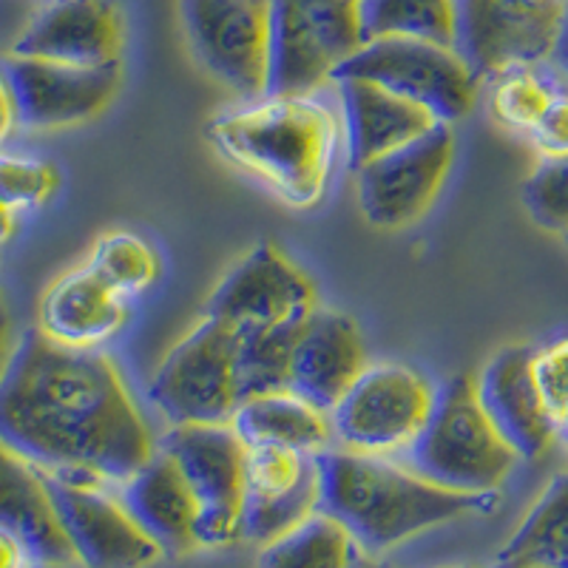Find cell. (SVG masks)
Listing matches in <instances>:
<instances>
[{"instance_id":"cell-1","label":"cell","mask_w":568,"mask_h":568,"mask_svg":"<svg viewBox=\"0 0 568 568\" xmlns=\"http://www.w3.org/2000/svg\"><path fill=\"white\" fill-rule=\"evenodd\" d=\"M0 444L71 484H125L156 449L111 358L40 329L18 338L0 378Z\"/></svg>"},{"instance_id":"cell-2","label":"cell","mask_w":568,"mask_h":568,"mask_svg":"<svg viewBox=\"0 0 568 568\" xmlns=\"http://www.w3.org/2000/svg\"><path fill=\"white\" fill-rule=\"evenodd\" d=\"M316 511L336 520L355 542V549L369 557L384 555L420 531L497 506V491L460 495L440 489L387 455L329 446L316 453Z\"/></svg>"},{"instance_id":"cell-3","label":"cell","mask_w":568,"mask_h":568,"mask_svg":"<svg viewBox=\"0 0 568 568\" xmlns=\"http://www.w3.org/2000/svg\"><path fill=\"white\" fill-rule=\"evenodd\" d=\"M207 140L287 205L313 207L327 191L336 120L311 94H265L247 109L216 116L207 125Z\"/></svg>"},{"instance_id":"cell-4","label":"cell","mask_w":568,"mask_h":568,"mask_svg":"<svg viewBox=\"0 0 568 568\" xmlns=\"http://www.w3.org/2000/svg\"><path fill=\"white\" fill-rule=\"evenodd\" d=\"M404 455L415 475L460 495H491L517 464L480 407L469 375H455L435 389L433 413Z\"/></svg>"},{"instance_id":"cell-5","label":"cell","mask_w":568,"mask_h":568,"mask_svg":"<svg viewBox=\"0 0 568 568\" xmlns=\"http://www.w3.org/2000/svg\"><path fill=\"white\" fill-rule=\"evenodd\" d=\"M271 32L267 94L293 98L329 83L364 45L355 0H265Z\"/></svg>"},{"instance_id":"cell-6","label":"cell","mask_w":568,"mask_h":568,"mask_svg":"<svg viewBox=\"0 0 568 568\" xmlns=\"http://www.w3.org/2000/svg\"><path fill=\"white\" fill-rule=\"evenodd\" d=\"M149 398L171 426L231 424L242 404L236 333L216 318H202L162 358Z\"/></svg>"},{"instance_id":"cell-7","label":"cell","mask_w":568,"mask_h":568,"mask_svg":"<svg viewBox=\"0 0 568 568\" xmlns=\"http://www.w3.org/2000/svg\"><path fill=\"white\" fill-rule=\"evenodd\" d=\"M362 78L420 105L438 123H458L475 109L478 78L453 45L429 40H369L344 60L333 80ZM329 80V83H333Z\"/></svg>"},{"instance_id":"cell-8","label":"cell","mask_w":568,"mask_h":568,"mask_svg":"<svg viewBox=\"0 0 568 568\" xmlns=\"http://www.w3.org/2000/svg\"><path fill=\"white\" fill-rule=\"evenodd\" d=\"M568 0H453V49L475 78H497L555 52Z\"/></svg>"},{"instance_id":"cell-9","label":"cell","mask_w":568,"mask_h":568,"mask_svg":"<svg viewBox=\"0 0 568 568\" xmlns=\"http://www.w3.org/2000/svg\"><path fill=\"white\" fill-rule=\"evenodd\" d=\"M435 389L404 364L364 367L353 387L329 409L333 444L353 453H404L433 413Z\"/></svg>"},{"instance_id":"cell-10","label":"cell","mask_w":568,"mask_h":568,"mask_svg":"<svg viewBox=\"0 0 568 568\" xmlns=\"http://www.w3.org/2000/svg\"><path fill=\"white\" fill-rule=\"evenodd\" d=\"M162 449L176 460L196 497V546L242 540L247 446L231 424L171 426Z\"/></svg>"},{"instance_id":"cell-11","label":"cell","mask_w":568,"mask_h":568,"mask_svg":"<svg viewBox=\"0 0 568 568\" xmlns=\"http://www.w3.org/2000/svg\"><path fill=\"white\" fill-rule=\"evenodd\" d=\"M187 43L213 78L242 98H265L271 32L265 0H180Z\"/></svg>"},{"instance_id":"cell-12","label":"cell","mask_w":568,"mask_h":568,"mask_svg":"<svg viewBox=\"0 0 568 568\" xmlns=\"http://www.w3.org/2000/svg\"><path fill=\"white\" fill-rule=\"evenodd\" d=\"M453 160V129L449 123H435L426 134L355 171L358 202L369 225L384 231L415 225L440 194Z\"/></svg>"},{"instance_id":"cell-13","label":"cell","mask_w":568,"mask_h":568,"mask_svg":"<svg viewBox=\"0 0 568 568\" xmlns=\"http://www.w3.org/2000/svg\"><path fill=\"white\" fill-rule=\"evenodd\" d=\"M316 307V287L278 247H253L225 273L205 304V316L233 333L302 322Z\"/></svg>"},{"instance_id":"cell-14","label":"cell","mask_w":568,"mask_h":568,"mask_svg":"<svg viewBox=\"0 0 568 568\" xmlns=\"http://www.w3.org/2000/svg\"><path fill=\"white\" fill-rule=\"evenodd\" d=\"M3 78L12 91L18 125L34 131L71 129L109 109L120 89V63L78 65L12 54Z\"/></svg>"},{"instance_id":"cell-15","label":"cell","mask_w":568,"mask_h":568,"mask_svg":"<svg viewBox=\"0 0 568 568\" xmlns=\"http://www.w3.org/2000/svg\"><path fill=\"white\" fill-rule=\"evenodd\" d=\"M43 478L74 560L85 568H149L160 560V546L136 526L123 500L111 497L103 484H71L49 475Z\"/></svg>"},{"instance_id":"cell-16","label":"cell","mask_w":568,"mask_h":568,"mask_svg":"<svg viewBox=\"0 0 568 568\" xmlns=\"http://www.w3.org/2000/svg\"><path fill=\"white\" fill-rule=\"evenodd\" d=\"M316 506V455L287 446H247L242 540L267 546L304 524Z\"/></svg>"},{"instance_id":"cell-17","label":"cell","mask_w":568,"mask_h":568,"mask_svg":"<svg viewBox=\"0 0 568 568\" xmlns=\"http://www.w3.org/2000/svg\"><path fill=\"white\" fill-rule=\"evenodd\" d=\"M123 14L114 0H45L14 40V58L58 63H120Z\"/></svg>"},{"instance_id":"cell-18","label":"cell","mask_w":568,"mask_h":568,"mask_svg":"<svg viewBox=\"0 0 568 568\" xmlns=\"http://www.w3.org/2000/svg\"><path fill=\"white\" fill-rule=\"evenodd\" d=\"M478 400L517 458L535 460L555 444V424L535 375V349L506 347L475 382Z\"/></svg>"},{"instance_id":"cell-19","label":"cell","mask_w":568,"mask_h":568,"mask_svg":"<svg viewBox=\"0 0 568 568\" xmlns=\"http://www.w3.org/2000/svg\"><path fill=\"white\" fill-rule=\"evenodd\" d=\"M364 342L353 318L313 307L293 344L291 393L329 413L364 373Z\"/></svg>"},{"instance_id":"cell-20","label":"cell","mask_w":568,"mask_h":568,"mask_svg":"<svg viewBox=\"0 0 568 568\" xmlns=\"http://www.w3.org/2000/svg\"><path fill=\"white\" fill-rule=\"evenodd\" d=\"M129 322V307L98 273L85 267L49 284L38 307V329L60 347L98 349Z\"/></svg>"},{"instance_id":"cell-21","label":"cell","mask_w":568,"mask_h":568,"mask_svg":"<svg viewBox=\"0 0 568 568\" xmlns=\"http://www.w3.org/2000/svg\"><path fill=\"white\" fill-rule=\"evenodd\" d=\"M0 529L20 542L29 560L40 566H69L71 542L60 524L58 506L43 471L0 444Z\"/></svg>"},{"instance_id":"cell-22","label":"cell","mask_w":568,"mask_h":568,"mask_svg":"<svg viewBox=\"0 0 568 568\" xmlns=\"http://www.w3.org/2000/svg\"><path fill=\"white\" fill-rule=\"evenodd\" d=\"M333 83L342 94L347 165L353 171H362L373 160L407 145L438 123L429 111L378 83L362 78H342Z\"/></svg>"},{"instance_id":"cell-23","label":"cell","mask_w":568,"mask_h":568,"mask_svg":"<svg viewBox=\"0 0 568 568\" xmlns=\"http://www.w3.org/2000/svg\"><path fill=\"white\" fill-rule=\"evenodd\" d=\"M120 500L162 555L182 557L200 549L194 537L196 497L176 460L162 446L125 480Z\"/></svg>"},{"instance_id":"cell-24","label":"cell","mask_w":568,"mask_h":568,"mask_svg":"<svg viewBox=\"0 0 568 568\" xmlns=\"http://www.w3.org/2000/svg\"><path fill=\"white\" fill-rule=\"evenodd\" d=\"M231 426L245 446H287L313 455L333 446L329 413L291 389L245 398L233 413Z\"/></svg>"},{"instance_id":"cell-25","label":"cell","mask_w":568,"mask_h":568,"mask_svg":"<svg viewBox=\"0 0 568 568\" xmlns=\"http://www.w3.org/2000/svg\"><path fill=\"white\" fill-rule=\"evenodd\" d=\"M562 557H568V471L557 475L537 497L491 568H555Z\"/></svg>"},{"instance_id":"cell-26","label":"cell","mask_w":568,"mask_h":568,"mask_svg":"<svg viewBox=\"0 0 568 568\" xmlns=\"http://www.w3.org/2000/svg\"><path fill=\"white\" fill-rule=\"evenodd\" d=\"M362 40H429L453 45V0H355Z\"/></svg>"},{"instance_id":"cell-27","label":"cell","mask_w":568,"mask_h":568,"mask_svg":"<svg viewBox=\"0 0 568 568\" xmlns=\"http://www.w3.org/2000/svg\"><path fill=\"white\" fill-rule=\"evenodd\" d=\"M355 542L347 531L322 511H313L304 524L262 546L258 568H349Z\"/></svg>"},{"instance_id":"cell-28","label":"cell","mask_w":568,"mask_h":568,"mask_svg":"<svg viewBox=\"0 0 568 568\" xmlns=\"http://www.w3.org/2000/svg\"><path fill=\"white\" fill-rule=\"evenodd\" d=\"M302 322L236 333V373H240L242 400L291 389V355Z\"/></svg>"},{"instance_id":"cell-29","label":"cell","mask_w":568,"mask_h":568,"mask_svg":"<svg viewBox=\"0 0 568 568\" xmlns=\"http://www.w3.org/2000/svg\"><path fill=\"white\" fill-rule=\"evenodd\" d=\"M89 267L123 298L149 291L156 282V273H160V262H156V253L151 251L149 242L129 231L100 236L94 251H91Z\"/></svg>"},{"instance_id":"cell-30","label":"cell","mask_w":568,"mask_h":568,"mask_svg":"<svg viewBox=\"0 0 568 568\" xmlns=\"http://www.w3.org/2000/svg\"><path fill=\"white\" fill-rule=\"evenodd\" d=\"M555 94L557 91L546 80L537 78L529 65H517L497 74V85L491 91V114L506 129L529 134L542 111L549 109Z\"/></svg>"},{"instance_id":"cell-31","label":"cell","mask_w":568,"mask_h":568,"mask_svg":"<svg viewBox=\"0 0 568 568\" xmlns=\"http://www.w3.org/2000/svg\"><path fill=\"white\" fill-rule=\"evenodd\" d=\"M531 220L551 233H568V156L546 160L524 185Z\"/></svg>"},{"instance_id":"cell-32","label":"cell","mask_w":568,"mask_h":568,"mask_svg":"<svg viewBox=\"0 0 568 568\" xmlns=\"http://www.w3.org/2000/svg\"><path fill=\"white\" fill-rule=\"evenodd\" d=\"M58 191L54 165L32 156L0 154V202L12 211L38 207Z\"/></svg>"},{"instance_id":"cell-33","label":"cell","mask_w":568,"mask_h":568,"mask_svg":"<svg viewBox=\"0 0 568 568\" xmlns=\"http://www.w3.org/2000/svg\"><path fill=\"white\" fill-rule=\"evenodd\" d=\"M535 375L557 440L568 446V338L535 349Z\"/></svg>"},{"instance_id":"cell-34","label":"cell","mask_w":568,"mask_h":568,"mask_svg":"<svg viewBox=\"0 0 568 568\" xmlns=\"http://www.w3.org/2000/svg\"><path fill=\"white\" fill-rule=\"evenodd\" d=\"M535 149L540 151L546 160H560L568 156V94L557 91L549 109L542 111L535 129L529 131Z\"/></svg>"},{"instance_id":"cell-35","label":"cell","mask_w":568,"mask_h":568,"mask_svg":"<svg viewBox=\"0 0 568 568\" xmlns=\"http://www.w3.org/2000/svg\"><path fill=\"white\" fill-rule=\"evenodd\" d=\"M14 322H12V313H9V304L3 291H0V378L7 373L9 362H12V353H14Z\"/></svg>"},{"instance_id":"cell-36","label":"cell","mask_w":568,"mask_h":568,"mask_svg":"<svg viewBox=\"0 0 568 568\" xmlns=\"http://www.w3.org/2000/svg\"><path fill=\"white\" fill-rule=\"evenodd\" d=\"M29 566H32V560H29L27 551L20 549V542L0 529V568H29Z\"/></svg>"},{"instance_id":"cell-37","label":"cell","mask_w":568,"mask_h":568,"mask_svg":"<svg viewBox=\"0 0 568 568\" xmlns=\"http://www.w3.org/2000/svg\"><path fill=\"white\" fill-rule=\"evenodd\" d=\"M18 125L14 120V103H12V91H9L7 78L0 74V145L7 142V136L12 134V129Z\"/></svg>"},{"instance_id":"cell-38","label":"cell","mask_w":568,"mask_h":568,"mask_svg":"<svg viewBox=\"0 0 568 568\" xmlns=\"http://www.w3.org/2000/svg\"><path fill=\"white\" fill-rule=\"evenodd\" d=\"M549 60H555V63L560 65V71H566L568 74V9H566V18H562L560 34H557L555 52H551Z\"/></svg>"},{"instance_id":"cell-39","label":"cell","mask_w":568,"mask_h":568,"mask_svg":"<svg viewBox=\"0 0 568 568\" xmlns=\"http://www.w3.org/2000/svg\"><path fill=\"white\" fill-rule=\"evenodd\" d=\"M14 233V211L0 202V245L12 240Z\"/></svg>"},{"instance_id":"cell-40","label":"cell","mask_w":568,"mask_h":568,"mask_svg":"<svg viewBox=\"0 0 568 568\" xmlns=\"http://www.w3.org/2000/svg\"><path fill=\"white\" fill-rule=\"evenodd\" d=\"M349 568H382V566H378V562H375L369 555H364V551L355 549V557H353V562H349Z\"/></svg>"},{"instance_id":"cell-41","label":"cell","mask_w":568,"mask_h":568,"mask_svg":"<svg viewBox=\"0 0 568 568\" xmlns=\"http://www.w3.org/2000/svg\"><path fill=\"white\" fill-rule=\"evenodd\" d=\"M29 568H54V566H40V562H32V566Z\"/></svg>"},{"instance_id":"cell-42","label":"cell","mask_w":568,"mask_h":568,"mask_svg":"<svg viewBox=\"0 0 568 568\" xmlns=\"http://www.w3.org/2000/svg\"><path fill=\"white\" fill-rule=\"evenodd\" d=\"M524 568H542V566H524Z\"/></svg>"},{"instance_id":"cell-43","label":"cell","mask_w":568,"mask_h":568,"mask_svg":"<svg viewBox=\"0 0 568 568\" xmlns=\"http://www.w3.org/2000/svg\"><path fill=\"white\" fill-rule=\"evenodd\" d=\"M566 242H568V233H566Z\"/></svg>"}]
</instances>
